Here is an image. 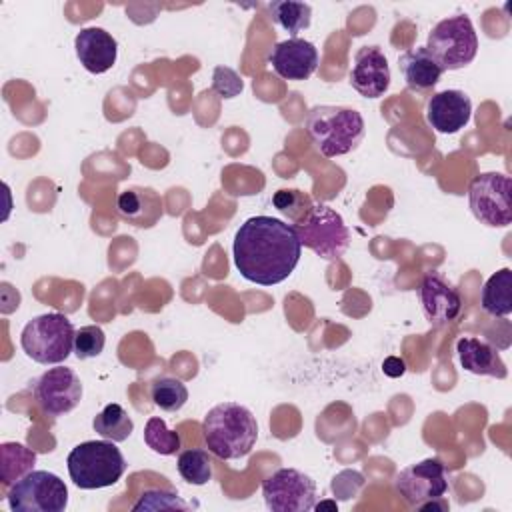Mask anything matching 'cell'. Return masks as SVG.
I'll return each instance as SVG.
<instances>
[{
    "mask_svg": "<svg viewBox=\"0 0 512 512\" xmlns=\"http://www.w3.org/2000/svg\"><path fill=\"white\" fill-rule=\"evenodd\" d=\"M74 486L96 490L116 484L126 472V460L112 440H86L74 446L66 458Z\"/></svg>",
    "mask_w": 512,
    "mask_h": 512,
    "instance_id": "4",
    "label": "cell"
},
{
    "mask_svg": "<svg viewBox=\"0 0 512 512\" xmlns=\"http://www.w3.org/2000/svg\"><path fill=\"white\" fill-rule=\"evenodd\" d=\"M270 18L284 28L292 38H296L298 32L306 30L312 20V6L306 2H292V0H274L268 4Z\"/></svg>",
    "mask_w": 512,
    "mask_h": 512,
    "instance_id": "23",
    "label": "cell"
},
{
    "mask_svg": "<svg viewBox=\"0 0 512 512\" xmlns=\"http://www.w3.org/2000/svg\"><path fill=\"white\" fill-rule=\"evenodd\" d=\"M304 128L314 148L326 158L352 152L366 132L364 118L358 110L330 104L314 106L306 116Z\"/></svg>",
    "mask_w": 512,
    "mask_h": 512,
    "instance_id": "3",
    "label": "cell"
},
{
    "mask_svg": "<svg viewBox=\"0 0 512 512\" xmlns=\"http://www.w3.org/2000/svg\"><path fill=\"white\" fill-rule=\"evenodd\" d=\"M316 508H318V510H320V508H336V504H334V502H324V504H318Z\"/></svg>",
    "mask_w": 512,
    "mask_h": 512,
    "instance_id": "33",
    "label": "cell"
},
{
    "mask_svg": "<svg viewBox=\"0 0 512 512\" xmlns=\"http://www.w3.org/2000/svg\"><path fill=\"white\" fill-rule=\"evenodd\" d=\"M398 68L406 86L414 92H424L434 88L440 82V76L444 72L424 46L404 52L398 58Z\"/></svg>",
    "mask_w": 512,
    "mask_h": 512,
    "instance_id": "20",
    "label": "cell"
},
{
    "mask_svg": "<svg viewBox=\"0 0 512 512\" xmlns=\"http://www.w3.org/2000/svg\"><path fill=\"white\" fill-rule=\"evenodd\" d=\"M6 498L14 512H62L68 506V488L60 476L32 470L10 486Z\"/></svg>",
    "mask_w": 512,
    "mask_h": 512,
    "instance_id": "8",
    "label": "cell"
},
{
    "mask_svg": "<svg viewBox=\"0 0 512 512\" xmlns=\"http://www.w3.org/2000/svg\"><path fill=\"white\" fill-rule=\"evenodd\" d=\"M382 370H384L386 376L398 378V376H402V374L406 372V364H404V360H400V358H396V356H388V358L382 362Z\"/></svg>",
    "mask_w": 512,
    "mask_h": 512,
    "instance_id": "32",
    "label": "cell"
},
{
    "mask_svg": "<svg viewBox=\"0 0 512 512\" xmlns=\"http://www.w3.org/2000/svg\"><path fill=\"white\" fill-rule=\"evenodd\" d=\"M32 394L44 414L62 416L80 404L82 382L72 368L56 366L34 380Z\"/></svg>",
    "mask_w": 512,
    "mask_h": 512,
    "instance_id": "12",
    "label": "cell"
},
{
    "mask_svg": "<svg viewBox=\"0 0 512 512\" xmlns=\"http://www.w3.org/2000/svg\"><path fill=\"white\" fill-rule=\"evenodd\" d=\"M302 244L292 224L272 216H252L234 234V266L252 284L274 286L296 268Z\"/></svg>",
    "mask_w": 512,
    "mask_h": 512,
    "instance_id": "1",
    "label": "cell"
},
{
    "mask_svg": "<svg viewBox=\"0 0 512 512\" xmlns=\"http://www.w3.org/2000/svg\"><path fill=\"white\" fill-rule=\"evenodd\" d=\"M150 398L160 410L178 412L188 400V388L174 376H160L150 384Z\"/></svg>",
    "mask_w": 512,
    "mask_h": 512,
    "instance_id": "25",
    "label": "cell"
},
{
    "mask_svg": "<svg viewBox=\"0 0 512 512\" xmlns=\"http://www.w3.org/2000/svg\"><path fill=\"white\" fill-rule=\"evenodd\" d=\"M270 66L284 80H308L318 66V50L310 40L288 38L274 44L270 56Z\"/></svg>",
    "mask_w": 512,
    "mask_h": 512,
    "instance_id": "14",
    "label": "cell"
},
{
    "mask_svg": "<svg viewBox=\"0 0 512 512\" xmlns=\"http://www.w3.org/2000/svg\"><path fill=\"white\" fill-rule=\"evenodd\" d=\"M512 180L500 172L478 174L468 188V206L474 218L490 228H506L512 222Z\"/></svg>",
    "mask_w": 512,
    "mask_h": 512,
    "instance_id": "9",
    "label": "cell"
},
{
    "mask_svg": "<svg viewBox=\"0 0 512 512\" xmlns=\"http://www.w3.org/2000/svg\"><path fill=\"white\" fill-rule=\"evenodd\" d=\"M456 352L462 368L470 374L494 376L500 380L508 376V368L500 358L498 350L476 336H462L456 342Z\"/></svg>",
    "mask_w": 512,
    "mask_h": 512,
    "instance_id": "19",
    "label": "cell"
},
{
    "mask_svg": "<svg viewBox=\"0 0 512 512\" xmlns=\"http://www.w3.org/2000/svg\"><path fill=\"white\" fill-rule=\"evenodd\" d=\"M104 344H106V334L100 326L96 324L82 326L80 330H76V336H74V354L78 360L96 358L102 354Z\"/></svg>",
    "mask_w": 512,
    "mask_h": 512,
    "instance_id": "29",
    "label": "cell"
},
{
    "mask_svg": "<svg viewBox=\"0 0 512 512\" xmlns=\"http://www.w3.org/2000/svg\"><path fill=\"white\" fill-rule=\"evenodd\" d=\"M262 496L272 512H306L316 506V482L296 468H280L262 482Z\"/></svg>",
    "mask_w": 512,
    "mask_h": 512,
    "instance_id": "10",
    "label": "cell"
},
{
    "mask_svg": "<svg viewBox=\"0 0 512 512\" xmlns=\"http://www.w3.org/2000/svg\"><path fill=\"white\" fill-rule=\"evenodd\" d=\"M74 48H76V56H78L80 64L90 74L108 72L114 66L116 56H118L116 38L98 26L82 28L74 38Z\"/></svg>",
    "mask_w": 512,
    "mask_h": 512,
    "instance_id": "17",
    "label": "cell"
},
{
    "mask_svg": "<svg viewBox=\"0 0 512 512\" xmlns=\"http://www.w3.org/2000/svg\"><path fill=\"white\" fill-rule=\"evenodd\" d=\"M208 450L220 460H238L250 454L258 438L254 414L236 402H222L208 410L202 420Z\"/></svg>",
    "mask_w": 512,
    "mask_h": 512,
    "instance_id": "2",
    "label": "cell"
},
{
    "mask_svg": "<svg viewBox=\"0 0 512 512\" xmlns=\"http://www.w3.org/2000/svg\"><path fill=\"white\" fill-rule=\"evenodd\" d=\"M92 426H94V432L100 434L102 438L106 440H112V442H124L130 438L132 430H134V422L132 418L128 416V412L112 402V404H106L92 420Z\"/></svg>",
    "mask_w": 512,
    "mask_h": 512,
    "instance_id": "22",
    "label": "cell"
},
{
    "mask_svg": "<svg viewBox=\"0 0 512 512\" xmlns=\"http://www.w3.org/2000/svg\"><path fill=\"white\" fill-rule=\"evenodd\" d=\"M272 204L278 212H282L290 222H300L312 210V198L296 188H282L274 192Z\"/></svg>",
    "mask_w": 512,
    "mask_h": 512,
    "instance_id": "28",
    "label": "cell"
},
{
    "mask_svg": "<svg viewBox=\"0 0 512 512\" xmlns=\"http://www.w3.org/2000/svg\"><path fill=\"white\" fill-rule=\"evenodd\" d=\"M76 330L68 316L48 312L32 318L20 334V346L38 364H60L74 352Z\"/></svg>",
    "mask_w": 512,
    "mask_h": 512,
    "instance_id": "5",
    "label": "cell"
},
{
    "mask_svg": "<svg viewBox=\"0 0 512 512\" xmlns=\"http://www.w3.org/2000/svg\"><path fill=\"white\" fill-rule=\"evenodd\" d=\"M144 442L146 446L162 456H172L180 450V434L176 430H170L166 426V422L158 416L148 418L146 426H144Z\"/></svg>",
    "mask_w": 512,
    "mask_h": 512,
    "instance_id": "26",
    "label": "cell"
},
{
    "mask_svg": "<svg viewBox=\"0 0 512 512\" xmlns=\"http://www.w3.org/2000/svg\"><path fill=\"white\" fill-rule=\"evenodd\" d=\"M0 454H2V482L6 486H12L16 480L32 472L36 464V454L20 442H4L0 446Z\"/></svg>",
    "mask_w": 512,
    "mask_h": 512,
    "instance_id": "24",
    "label": "cell"
},
{
    "mask_svg": "<svg viewBox=\"0 0 512 512\" xmlns=\"http://www.w3.org/2000/svg\"><path fill=\"white\" fill-rule=\"evenodd\" d=\"M420 302L426 318L432 324H448L452 322L462 308L460 292L436 270L428 272L420 284Z\"/></svg>",
    "mask_w": 512,
    "mask_h": 512,
    "instance_id": "15",
    "label": "cell"
},
{
    "mask_svg": "<svg viewBox=\"0 0 512 512\" xmlns=\"http://www.w3.org/2000/svg\"><path fill=\"white\" fill-rule=\"evenodd\" d=\"M178 472L188 484L204 486L212 478V460H210L208 452H204L200 448L184 450L178 456Z\"/></svg>",
    "mask_w": 512,
    "mask_h": 512,
    "instance_id": "27",
    "label": "cell"
},
{
    "mask_svg": "<svg viewBox=\"0 0 512 512\" xmlns=\"http://www.w3.org/2000/svg\"><path fill=\"white\" fill-rule=\"evenodd\" d=\"M294 230L302 246L328 262L340 260L350 244V230L344 218L326 204L312 206V210L294 224Z\"/></svg>",
    "mask_w": 512,
    "mask_h": 512,
    "instance_id": "7",
    "label": "cell"
},
{
    "mask_svg": "<svg viewBox=\"0 0 512 512\" xmlns=\"http://www.w3.org/2000/svg\"><path fill=\"white\" fill-rule=\"evenodd\" d=\"M482 310L490 316L504 318L512 312V270L500 268L494 272L482 288L480 296Z\"/></svg>",
    "mask_w": 512,
    "mask_h": 512,
    "instance_id": "21",
    "label": "cell"
},
{
    "mask_svg": "<svg viewBox=\"0 0 512 512\" xmlns=\"http://www.w3.org/2000/svg\"><path fill=\"white\" fill-rule=\"evenodd\" d=\"M190 506L178 498L174 490H146L140 500L132 506L134 512L140 510H188Z\"/></svg>",
    "mask_w": 512,
    "mask_h": 512,
    "instance_id": "30",
    "label": "cell"
},
{
    "mask_svg": "<svg viewBox=\"0 0 512 512\" xmlns=\"http://www.w3.org/2000/svg\"><path fill=\"white\" fill-rule=\"evenodd\" d=\"M394 486L408 506L422 508L428 502L442 500V496L448 492L446 466L438 458L420 460L404 468L396 476Z\"/></svg>",
    "mask_w": 512,
    "mask_h": 512,
    "instance_id": "11",
    "label": "cell"
},
{
    "mask_svg": "<svg viewBox=\"0 0 512 512\" xmlns=\"http://www.w3.org/2000/svg\"><path fill=\"white\" fill-rule=\"evenodd\" d=\"M472 116V102L462 90H442L430 96L426 120L440 134H456Z\"/></svg>",
    "mask_w": 512,
    "mask_h": 512,
    "instance_id": "16",
    "label": "cell"
},
{
    "mask_svg": "<svg viewBox=\"0 0 512 512\" xmlns=\"http://www.w3.org/2000/svg\"><path fill=\"white\" fill-rule=\"evenodd\" d=\"M116 210L128 224L136 228H150L162 216V200L152 188L132 186L118 194Z\"/></svg>",
    "mask_w": 512,
    "mask_h": 512,
    "instance_id": "18",
    "label": "cell"
},
{
    "mask_svg": "<svg viewBox=\"0 0 512 512\" xmlns=\"http://www.w3.org/2000/svg\"><path fill=\"white\" fill-rule=\"evenodd\" d=\"M350 84L364 98H380L390 88V66L380 46H362L350 68Z\"/></svg>",
    "mask_w": 512,
    "mask_h": 512,
    "instance_id": "13",
    "label": "cell"
},
{
    "mask_svg": "<svg viewBox=\"0 0 512 512\" xmlns=\"http://www.w3.org/2000/svg\"><path fill=\"white\" fill-rule=\"evenodd\" d=\"M442 70H460L468 66L478 52V36L468 16L456 14L440 20L428 34L424 46Z\"/></svg>",
    "mask_w": 512,
    "mask_h": 512,
    "instance_id": "6",
    "label": "cell"
},
{
    "mask_svg": "<svg viewBox=\"0 0 512 512\" xmlns=\"http://www.w3.org/2000/svg\"><path fill=\"white\" fill-rule=\"evenodd\" d=\"M244 84L240 76L228 66H216L212 74V90L222 98H234L242 92Z\"/></svg>",
    "mask_w": 512,
    "mask_h": 512,
    "instance_id": "31",
    "label": "cell"
}]
</instances>
